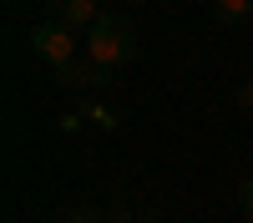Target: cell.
<instances>
[{
	"mask_svg": "<svg viewBox=\"0 0 253 223\" xmlns=\"http://www.w3.org/2000/svg\"><path fill=\"white\" fill-rule=\"evenodd\" d=\"M238 208L253 218V178H243V182H238Z\"/></svg>",
	"mask_w": 253,
	"mask_h": 223,
	"instance_id": "5",
	"label": "cell"
},
{
	"mask_svg": "<svg viewBox=\"0 0 253 223\" xmlns=\"http://www.w3.org/2000/svg\"><path fill=\"white\" fill-rule=\"evenodd\" d=\"M66 223H107V218L91 213V208H71V213H66Z\"/></svg>",
	"mask_w": 253,
	"mask_h": 223,
	"instance_id": "6",
	"label": "cell"
},
{
	"mask_svg": "<svg viewBox=\"0 0 253 223\" xmlns=\"http://www.w3.org/2000/svg\"><path fill=\"white\" fill-rule=\"evenodd\" d=\"M61 10H66V26H71V31H76V26H86V31H91V26H96V15H101V10H96V0H66Z\"/></svg>",
	"mask_w": 253,
	"mask_h": 223,
	"instance_id": "3",
	"label": "cell"
},
{
	"mask_svg": "<svg viewBox=\"0 0 253 223\" xmlns=\"http://www.w3.org/2000/svg\"><path fill=\"white\" fill-rule=\"evenodd\" d=\"M233 101H238V107H253V81H243V87H238V96H233Z\"/></svg>",
	"mask_w": 253,
	"mask_h": 223,
	"instance_id": "7",
	"label": "cell"
},
{
	"mask_svg": "<svg viewBox=\"0 0 253 223\" xmlns=\"http://www.w3.org/2000/svg\"><path fill=\"white\" fill-rule=\"evenodd\" d=\"M112 223H132V213H112Z\"/></svg>",
	"mask_w": 253,
	"mask_h": 223,
	"instance_id": "8",
	"label": "cell"
},
{
	"mask_svg": "<svg viewBox=\"0 0 253 223\" xmlns=\"http://www.w3.org/2000/svg\"><path fill=\"white\" fill-rule=\"evenodd\" d=\"M31 51L46 61V66L56 71V66H71V56H76V31L66 26V20H41V26L31 31Z\"/></svg>",
	"mask_w": 253,
	"mask_h": 223,
	"instance_id": "2",
	"label": "cell"
},
{
	"mask_svg": "<svg viewBox=\"0 0 253 223\" xmlns=\"http://www.w3.org/2000/svg\"><path fill=\"white\" fill-rule=\"evenodd\" d=\"M137 51V26L126 15H96V26L86 31V56L101 66H122Z\"/></svg>",
	"mask_w": 253,
	"mask_h": 223,
	"instance_id": "1",
	"label": "cell"
},
{
	"mask_svg": "<svg viewBox=\"0 0 253 223\" xmlns=\"http://www.w3.org/2000/svg\"><path fill=\"white\" fill-rule=\"evenodd\" d=\"M253 10V0H213V15L223 20V26H228V20H243Z\"/></svg>",
	"mask_w": 253,
	"mask_h": 223,
	"instance_id": "4",
	"label": "cell"
}]
</instances>
